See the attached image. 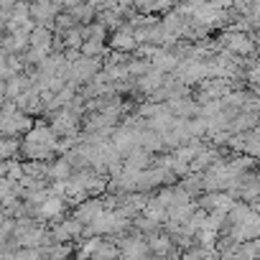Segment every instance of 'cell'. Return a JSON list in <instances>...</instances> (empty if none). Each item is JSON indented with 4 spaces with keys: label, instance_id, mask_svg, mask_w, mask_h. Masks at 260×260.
Returning a JSON list of instances; mask_svg holds the SVG:
<instances>
[{
    "label": "cell",
    "instance_id": "6da1fadb",
    "mask_svg": "<svg viewBox=\"0 0 260 260\" xmlns=\"http://www.w3.org/2000/svg\"><path fill=\"white\" fill-rule=\"evenodd\" d=\"M67 207H69V202L64 197H49L41 207H36V219L41 224H59V222L67 219L64 217Z\"/></svg>",
    "mask_w": 260,
    "mask_h": 260
},
{
    "label": "cell",
    "instance_id": "7a4b0ae2",
    "mask_svg": "<svg viewBox=\"0 0 260 260\" xmlns=\"http://www.w3.org/2000/svg\"><path fill=\"white\" fill-rule=\"evenodd\" d=\"M105 209H107V207H105V199H100V197H89L87 202H82V204H77V207H74L72 217H74V219H79L82 224H92V222H94Z\"/></svg>",
    "mask_w": 260,
    "mask_h": 260
},
{
    "label": "cell",
    "instance_id": "3957f363",
    "mask_svg": "<svg viewBox=\"0 0 260 260\" xmlns=\"http://www.w3.org/2000/svg\"><path fill=\"white\" fill-rule=\"evenodd\" d=\"M97 69H100V61L92 59V56H82L72 64V82H89L92 77H97Z\"/></svg>",
    "mask_w": 260,
    "mask_h": 260
},
{
    "label": "cell",
    "instance_id": "277c9868",
    "mask_svg": "<svg viewBox=\"0 0 260 260\" xmlns=\"http://www.w3.org/2000/svg\"><path fill=\"white\" fill-rule=\"evenodd\" d=\"M148 245H151V252L153 255H158V257H164V255H169L171 250H176V242H174V237L169 235V232H153V235H148Z\"/></svg>",
    "mask_w": 260,
    "mask_h": 260
},
{
    "label": "cell",
    "instance_id": "5b68a950",
    "mask_svg": "<svg viewBox=\"0 0 260 260\" xmlns=\"http://www.w3.org/2000/svg\"><path fill=\"white\" fill-rule=\"evenodd\" d=\"M74 174H77V169L69 164L67 156H61V158H56V161L49 164V179L51 181H69Z\"/></svg>",
    "mask_w": 260,
    "mask_h": 260
},
{
    "label": "cell",
    "instance_id": "8992f818",
    "mask_svg": "<svg viewBox=\"0 0 260 260\" xmlns=\"http://www.w3.org/2000/svg\"><path fill=\"white\" fill-rule=\"evenodd\" d=\"M143 214H146L148 219H153L156 224H161V227L169 222V207H166V204H161L156 197H151V202H148V207L143 209Z\"/></svg>",
    "mask_w": 260,
    "mask_h": 260
},
{
    "label": "cell",
    "instance_id": "52a82bcc",
    "mask_svg": "<svg viewBox=\"0 0 260 260\" xmlns=\"http://www.w3.org/2000/svg\"><path fill=\"white\" fill-rule=\"evenodd\" d=\"M120 255H122L120 252V245L115 240H110V237H102L97 252L92 255V260H120Z\"/></svg>",
    "mask_w": 260,
    "mask_h": 260
},
{
    "label": "cell",
    "instance_id": "ba28073f",
    "mask_svg": "<svg viewBox=\"0 0 260 260\" xmlns=\"http://www.w3.org/2000/svg\"><path fill=\"white\" fill-rule=\"evenodd\" d=\"M112 46H115L117 51H133V49L138 46V39H136V34L130 31V28H122V31H117V34H115Z\"/></svg>",
    "mask_w": 260,
    "mask_h": 260
},
{
    "label": "cell",
    "instance_id": "9c48e42d",
    "mask_svg": "<svg viewBox=\"0 0 260 260\" xmlns=\"http://www.w3.org/2000/svg\"><path fill=\"white\" fill-rule=\"evenodd\" d=\"M164 87V72L161 69H151L148 74L141 77V89L143 92H153V89H161Z\"/></svg>",
    "mask_w": 260,
    "mask_h": 260
},
{
    "label": "cell",
    "instance_id": "30bf717a",
    "mask_svg": "<svg viewBox=\"0 0 260 260\" xmlns=\"http://www.w3.org/2000/svg\"><path fill=\"white\" fill-rule=\"evenodd\" d=\"M227 46H230V51H235V54H250V51H252V41L245 39L242 34L227 36Z\"/></svg>",
    "mask_w": 260,
    "mask_h": 260
},
{
    "label": "cell",
    "instance_id": "8fae6325",
    "mask_svg": "<svg viewBox=\"0 0 260 260\" xmlns=\"http://www.w3.org/2000/svg\"><path fill=\"white\" fill-rule=\"evenodd\" d=\"M102 54H105V46H102V41H97V39H92V41H87V44L82 46V56L97 59V56H102Z\"/></svg>",
    "mask_w": 260,
    "mask_h": 260
}]
</instances>
